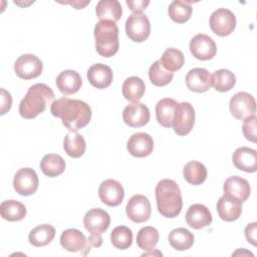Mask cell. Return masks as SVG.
<instances>
[{
	"mask_svg": "<svg viewBox=\"0 0 257 257\" xmlns=\"http://www.w3.org/2000/svg\"><path fill=\"white\" fill-rule=\"evenodd\" d=\"M50 111L53 116L61 118L63 125L70 132L84 127L91 119V108L86 102L66 96L54 100Z\"/></svg>",
	"mask_w": 257,
	"mask_h": 257,
	"instance_id": "1",
	"label": "cell"
},
{
	"mask_svg": "<svg viewBox=\"0 0 257 257\" xmlns=\"http://www.w3.org/2000/svg\"><path fill=\"white\" fill-rule=\"evenodd\" d=\"M54 92L45 83L31 85L19 103V113L23 118L31 119L43 112L54 101Z\"/></svg>",
	"mask_w": 257,
	"mask_h": 257,
	"instance_id": "2",
	"label": "cell"
},
{
	"mask_svg": "<svg viewBox=\"0 0 257 257\" xmlns=\"http://www.w3.org/2000/svg\"><path fill=\"white\" fill-rule=\"evenodd\" d=\"M157 208L161 215L166 218L177 217L183 207L182 193L174 180H161L155 190Z\"/></svg>",
	"mask_w": 257,
	"mask_h": 257,
	"instance_id": "3",
	"label": "cell"
},
{
	"mask_svg": "<svg viewBox=\"0 0 257 257\" xmlns=\"http://www.w3.org/2000/svg\"><path fill=\"white\" fill-rule=\"evenodd\" d=\"M95 49L102 57L113 56L119 48L118 27L111 21H99L94 26Z\"/></svg>",
	"mask_w": 257,
	"mask_h": 257,
	"instance_id": "4",
	"label": "cell"
},
{
	"mask_svg": "<svg viewBox=\"0 0 257 257\" xmlns=\"http://www.w3.org/2000/svg\"><path fill=\"white\" fill-rule=\"evenodd\" d=\"M125 33L134 42H143L151 33V23L144 13H132L125 21Z\"/></svg>",
	"mask_w": 257,
	"mask_h": 257,
	"instance_id": "5",
	"label": "cell"
},
{
	"mask_svg": "<svg viewBox=\"0 0 257 257\" xmlns=\"http://www.w3.org/2000/svg\"><path fill=\"white\" fill-rule=\"evenodd\" d=\"M195 123V109L190 102L178 103L173 118V128L179 136L188 135Z\"/></svg>",
	"mask_w": 257,
	"mask_h": 257,
	"instance_id": "6",
	"label": "cell"
},
{
	"mask_svg": "<svg viewBox=\"0 0 257 257\" xmlns=\"http://www.w3.org/2000/svg\"><path fill=\"white\" fill-rule=\"evenodd\" d=\"M211 30L218 36L230 35L236 27V17L234 13L226 8L215 10L209 20Z\"/></svg>",
	"mask_w": 257,
	"mask_h": 257,
	"instance_id": "7",
	"label": "cell"
},
{
	"mask_svg": "<svg viewBox=\"0 0 257 257\" xmlns=\"http://www.w3.org/2000/svg\"><path fill=\"white\" fill-rule=\"evenodd\" d=\"M231 114L240 120L254 115L256 112L255 98L248 92L240 91L235 93L229 102Z\"/></svg>",
	"mask_w": 257,
	"mask_h": 257,
	"instance_id": "8",
	"label": "cell"
},
{
	"mask_svg": "<svg viewBox=\"0 0 257 257\" xmlns=\"http://www.w3.org/2000/svg\"><path fill=\"white\" fill-rule=\"evenodd\" d=\"M43 69L42 61L34 54H23L14 63V71L18 77L29 80L38 77Z\"/></svg>",
	"mask_w": 257,
	"mask_h": 257,
	"instance_id": "9",
	"label": "cell"
},
{
	"mask_svg": "<svg viewBox=\"0 0 257 257\" xmlns=\"http://www.w3.org/2000/svg\"><path fill=\"white\" fill-rule=\"evenodd\" d=\"M125 213L127 218L135 223L146 222L151 217V203L144 195H134L126 204Z\"/></svg>",
	"mask_w": 257,
	"mask_h": 257,
	"instance_id": "10",
	"label": "cell"
},
{
	"mask_svg": "<svg viewBox=\"0 0 257 257\" xmlns=\"http://www.w3.org/2000/svg\"><path fill=\"white\" fill-rule=\"evenodd\" d=\"M13 187L21 196L33 195L38 188V176L31 168L18 170L13 179Z\"/></svg>",
	"mask_w": 257,
	"mask_h": 257,
	"instance_id": "11",
	"label": "cell"
},
{
	"mask_svg": "<svg viewBox=\"0 0 257 257\" xmlns=\"http://www.w3.org/2000/svg\"><path fill=\"white\" fill-rule=\"evenodd\" d=\"M189 47L193 56L199 60L212 59L217 52L215 41L210 36L203 33L195 35L191 39Z\"/></svg>",
	"mask_w": 257,
	"mask_h": 257,
	"instance_id": "12",
	"label": "cell"
},
{
	"mask_svg": "<svg viewBox=\"0 0 257 257\" xmlns=\"http://www.w3.org/2000/svg\"><path fill=\"white\" fill-rule=\"evenodd\" d=\"M98 196L103 204L109 207H116L121 204L124 198V191L119 182L107 179L99 185Z\"/></svg>",
	"mask_w": 257,
	"mask_h": 257,
	"instance_id": "13",
	"label": "cell"
},
{
	"mask_svg": "<svg viewBox=\"0 0 257 257\" xmlns=\"http://www.w3.org/2000/svg\"><path fill=\"white\" fill-rule=\"evenodd\" d=\"M110 224V217L104 210L93 208L87 211L83 217V225L85 229L94 235H101L107 230Z\"/></svg>",
	"mask_w": 257,
	"mask_h": 257,
	"instance_id": "14",
	"label": "cell"
},
{
	"mask_svg": "<svg viewBox=\"0 0 257 257\" xmlns=\"http://www.w3.org/2000/svg\"><path fill=\"white\" fill-rule=\"evenodd\" d=\"M150 110L142 102H133L127 104L122 111V118L125 124L131 127H141L150 120Z\"/></svg>",
	"mask_w": 257,
	"mask_h": 257,
	"instance_id": "15",
	"label": "cell"
},
{
	"mask_svg": "<svg viewBox=\"0 0 257 257\" xmlns=\"http://www.w3.org/2000/svg\"><path fill=\"white\" fill-rule=\"evenodd\" d=\"M223 190L225 196L240 203L245 202L251 193V188L248 181L239 176H232L226 179Z\"/></svg>",
	"mask_w": 257,
	"mask_h": 257,
	"instance_id": "16",
	"label": "cell"
},
{
	"mask_svg": "<svg viewBox=\"0 0 257 257\" xmlns=\"http://www.w3.org/2000/svg\"><path fill=\"white\" fill-rule=\"evenodd\" d=\"M128 153L136 158H145L152 154L154 149L153 138L147 133H136L126 143Z\"/></svg>",
	"mask_w": 257,
	"mask_h": 257,
	"instance_id": "17",
	"label": "cell"
},
{
	"mask_svg": "<svg viewBox=\"0 0 257 257\" xmlns=\"http://www.w3.org/2000/svg\"><path fill=\"white\" fill-rule=\"evenodd\" d=\"M60 245L68 252H81L87 254V239L77 229H66L61 233Z\"/></svg>",
	"mask_w": 257,
	"mask_h": 257,
	"instance_id": "18",
	"label": "cell"
},
{
	"mask_svg": "<svg viewBox=\"0 0 257 257\" xmlns=\"http://www.w3.org/2000/svg\"><path fill=\"white\" fill-rule=\"evenodd\" d=\"M186 85L191 91L205 92L212 85V75L205 68H193L186 75Z\"/></svg>",
	"mask_w": 257,
	"mask_h": 257,
	"instance_id": "19",
	"label": "cell"
},
{
	"mask_svg": "<svg viewBox=\"0 0 257 257\" xmlns=\"http://www.w3.org/2000/svg\"><path fill=\"white\" fill-rule=\"evenodd\" d=\"M187 224L196 230L205 228L212 223V214L203 204H194L189 207L186 213Z\"/></svg>",
	"mask_w": 257,
	"mask_h": 257,
	"instance_id": "20",
	"label": "cell"
},
{
	"mask_svg": "<svg viewBox=\"0 0 257 257\" xmlns=\"http://www.w3.org/2000/svg\"><path fill=\"white\" fill-rule=\"evenodd\" d=\"M234 166L246 173H254L257 170V152L247 147L235 150L232 156Z\"/></svg>",
	"mask_w": 257,
	"mask_h": 257,
	"instance_id": "21",
	"label": "cell"
},
{
	"mask_svg": "<svg viewBox=\"0 0 257 257\" xmlns=\"http://www.w3.org/2000/svg\"><path fill=\"white\" fill-rule=\"evenodd\" d=\"M112 77L111 68L102 63L91 65L87 71V79L89 83L98 89L108 87L112 81Z\"/></svg>",
	"mask_w": 257,
	"mask_h": 257,
	"instance_id": "22",
	"label": "cell"
},
{
	"mask_svg": "<svg viewBox=\"0 0 257 257\" xmlns=\"http://www.w3.org/2000/svg\"><path fill=\"white\" fill-rule=\"evenodd\" d=\"M55 82L59 91L64 95L76 93L82 85V79L79 73L71 69L61 71L56 77Z\"/></svg>",
	"mask_w": 257,
	"mask_h": 257,
	"instance_id": "23",
	"label": "cell"
},
{
	"mask_svg": "<svg viewBox=\"0 0 257 257\" xmlns=\"http://www.w3.org/2000/svg\"><path fill=\"white\" fill-rule=\"evenodd\" d=\"M216 208L219 217L226 222L236 221L237 219H239L242 213V203L233 200L225 195L219 198Z\"/></svg>",
	"mask_w": 257,
	"mask_h": 257,
	"instance_id": "24",
	"label": "cell"
},
{
	"mask_svg": "<svg viewBox=\"0 0 257 257\" xmlns=\"http://www.w3.org/2000/svg\"><path fill=\"white\" fill-rule=\"evenodd\" d=\"M95 13L99 21L117 22L122 14L121 5L116 0H100L95 7Z\"/></svg>",
	"mask_w": 257,
	"mask_h": 257,
	"instance_id": "25",
	"label": "cell"
},
{
	"mask_svg": "<svg viewBox=\"0 0 257 257\" xmlns=\"http://www.w3.org/2000/svg\"><path fill=\"white\" fill-rule=\"evenodd\" d=\"M179 102L173 98H162L156 104V117L158 122L164 127H171L176 107Z\"/></svg>",
	"mask_w": 257,
	"mask_h": 257,
	"instance_id": "26",
	"label": "cell"
},
{
	"mask_svg": "<svg viewBox=\"0 0 257 257\" xmlns=\"http://www.w3.org/2000/svg\"><path fill=\"white\" fill-rule=\"evenodd\" d=\"M145 82L138 76H131L126 78L121 86V91L124 98L133 102H138L145 94Z\"/></svg>",
	"mask_w": 257,
	"mask_h": 257,
	"instance_id": "27",
	"label": "cell"
},
{
	"mask_svg": "<svg viewBox=\"0 0 257 257\" xmlns=\"http://www.w3.org/2000/svg\"><path fill=\"white\" fill-rule=\"evenodd\" d=\"M63 149L67 156L71 158H80L86 149L84 138L76 132H69L64 137Z\"/></svg>",
	"mask_w": 257,
	"mask_h": 257,
	"instance_id": "28",
	"label": "cell"
},
{
	"mask_svg": "<svg viewBox=\"0 0 257 257\" xmlns=\"http://www.w3.org/2000/svg\"><path fill=\"white\" fill-rule=\"evenodd\" d=\"M40 169L45 176L54 178L64 172L65 161L57 154H47L40 162Z\"/></svg>",
	"mask_w": 257,
	"mask_h": 257,
	"instance_id": "29",
	"label": "cell"
},
{
	"mask_svg": "<svg viewBox=\"0 0 257 257\" xmlns=\"http://www.w3.org/2000/svg\"><path fill=\"white\" fill-rule=\"evenodd\" d=\"M55 236V229L49 224H42L32 229L28 235V240L34 247H43L49 244Z\"/></svg>",
	"mask_w": 257,
	"mask_h": 257,
	"instance_id": "30",
	"label": "cell"
},
{
	"mask_svg": "<svg viewBox=\"0 0 257 257\" xmlns=\"http://www.w3.org/2000/svg\"><path fill=\"white\" fill-rule=\"evenodd\" d=\"M194 241V234L191 233L188 229L182 227L172 230L169 234L170 245L178 251H185L190 249L193 246Z\"/></svg>",
	"mask_w": 257,
	"mask_h": 257,
	"instance_id": "31",
	"label": "cell"
},
{
	"mask_svg": "<svg viewBox=\"0 0 257 257\" xmlns=\"http://www.w3.org/2000/svg\"><path fill=\"white\" fill-rule=\"evenodd\" d=\"M26 212V207L16 200H6L0 205L1 217L10 222H16L24 219Z\"/></svg>",
	"mask_w": 257,
	"mask_h": 257,
	"instance_id": "32",
	"label": "cell"
},
{
	"mask_svg": "<svg viewBox=\"0 0 257 257\" xmlns=\"http://www.w3.org/2000/svg\"><path fill=\"white\" fill-rule=\"evenodd\" d=\"M184 179L191 185H201L207 179L206 167L197 161L187 163L183 169Z\"/></svg>",
	"mask_w": 257,
	"mask_h": 257,
	"instance_id": "33",
	"label": "cell"
},
{
	"mask_svg": "<svg viewBox=\"0 0 257 257\" xmlns=\"http://www.w3.org/2000/svg\"><path fill=\"white\" fill-rule=\"evenodd\" d=\"M236 83V76L228 69L216 70L212 75L213 87L220 91L225 92L231 90Z\"/></svg>",
	"mask_w": 257,
	"mask_h": 257,
	"instance_id": "34",
	"label": "cell"
},
{
	"mask_svg": "<svg viewBox=\"0 0 257 257\" xmlns=\"http://www.w3.org/2000/svg\"><path fill=\"white\" fill-rule=\"evenodd\" d=\"M160 61L167 70L174 73L184 65L185 56L183 52L177 48H167L164 51Z\"/></svg>",
	"mask_w": 257,
	"mask_h": 257,
	"instance_id": "35",
	"label": "cell"
},
{
	"mask_svg": "<svg viewBox=\"0 0 257 257\" xmlns=\"http://www.w3.org/2000/svg\"><path fill=\"white\" fill-rule=\"evenodd\" d=\"M192 5L186 1H173L169 6V16L176 23L187 22L192 15Z\"/></svg>",
	"mask_w": 257,
	"mask_h": 257,
	"instance_id": "36",
	"label": "cell"
},
{
	"mask_svg": "<svg viewBox=\"0 0 257 257\" xmlns=\"http://www.w3.org/2000/svg\"><path fill=\"white\" fill-rule=\"evenodd\" d=\"M159 238V232L156 228L151 226L143 227L138 232L137 245L145 251H152L158 244Z\"/></svg>",
	"mask_w": 257,
	"mask_h": 257,
	"instance_id": "37",
	"label": "cell"
},
{
	"mask_svg": "<svg viewBox=\"0 0 257 257\" xmlns=\"http://www.w3.org/2000/svg\"><path fill=\"white\" fill-rule=\"evenodd\" d=\"M174 77V73L167 70L161 63L160 59L155 61L149 69V78L156 86H165L169 84Z\"/></svg>",
	"mask_w": 257,
	"mask_h": 257,
	"instance_id": "38",
	"label": "cell"
},
{
	"mask_svg": "<svg viewBox=\"0 0 257 257\" xmlns=\"http://www.w3.org/2000/svg\"><path fill=\"white\" fill-rule=\"evenodd\" d=\"M110 241L116 249L125 250L133 244V232L126 226H117L110 233Z\"/></svg>",
	"mask_w": 257,
	"mask_h": 257,
	"instance_id": "39",
	"label": "cell"
},
{
	"mask_svg": "<svg viewBox=\"0 0 257 257\" xmlns=\"http://www.w3.org/2000/svg\"><path fill=\"white\" fill-rule=\"evenodd\" d=\"M243 125H242V131H243V135L246 138V140L252 142V143H256V137H257V133H256V120L257 117L256 115H251L246 117L245 119H243Z\"/></svg>",
	"mask_w": 257,
	"mask_h": 257,
	"instance_id": "40",
	"label": "cell"
},
{
	"mask_svg": "<svg viewBox=\"0 0 257 257\" xmlns=\"http://www.w3.org/2000/svg\"><path fill=\"white\" fill-rule=\"evenodd\" d=\"M0 91H1V111H0V114H4L11 108L12 97H11V94L7 90H5L4 88H1Z\"/></svg>",
	"mask_w": 257,
	"mask_h": 257,
	"instance_id": "41",
	"label": "cell"
},
{
	"mask_svg": "<svg viewBox=\"0 0 257 257\" xmlns=\"http://www.w3.org/2000/svg\"><path fill=\"white\" fill-rule=\"evenodd\" d=\"M150 4V1L148 0H127L126 1V5L128 6V8L133 11V13H142L143 10H145L148 5Z\"/></svg>",
	"mask_w": 257,
	"mask_h": 257,
	"instance_id": "42",
	"label": "cell"
},
{
	"mask_svg": "<svg viewBox=\"0 0 257 257\" xmlns=\"http://www.w3.org/2000/svg\"><path fill=\"white\" fill-rule=\"evenodd\" d=\"M256 232H257V223L253 222L248 224L245 227V237L248 242L256 246Z\"/></svg>",
	"mask_w": 257,
	"mask_h": 257,
	"instance_id": "43",
	"label": "cell"
},
{
	"mask_svg": "<svg viewBox=\"0 0 257 257\" xmlns=\"http://www.w3.org/2000/svg\"><path fill=\"white\" fill-rule=\"evenodd\" d=\"M102 244V238L100 235L90 234L87 239V253L89 252L91 247H100Z\"/></svg>",
	"mask_w": 257,
	"mask_h": 257,
	"instance_id": "44",
	"label": "cell"
},
{
	"mask_svg": "<svg viewBox=\"0 0 257 257\" xmlns=\"http://www.w3.org/2000/svg\"><path fill=\"white\" fill-rule=\"evenodd\" d=\"M66 4H70L72 5L75 9H82L85 5L89 4V0L88 1H84V2H79V1H72V2H65Z\"/></svg>",
	"mask_w": 257,
	"mask_h": 257,
	"instance_id": "45",
	"label": "cell"
}]
</instances>
